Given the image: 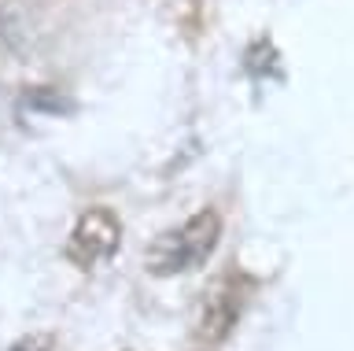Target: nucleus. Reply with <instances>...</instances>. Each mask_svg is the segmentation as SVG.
Returning a JSON list of instances; mask_svg holds the SVG:
<instances>
[{
	"instance_id": "obj_1",
	"label": "nucleus",
	"mask_w": 354,
	"mask_h": 351,
	"mask_svg": "<svg viewBox=\"0 0 354 351\" xmlns=\"http://www.w3.org/2000/svg\"><path fill=\"white\" fill-rule=\"evenodd\" d=\"M221 240V218L214 207L196 211L188 222H181L177 229H166L148 244L144 251V267L155 278H177V273H192L214 255Z\"/></svg>"
},
{
	"instance_id": "obj_2",
	"label": "nucleus",
	"mask_w": 354,
	"mask_h": 351,
	"mask_svg": "<svg viewBox=\"0 0 354 351\" xmlns=\"http://www.w3.org/2000/svg\"><path fill=\"white\" fill-rule=\"evenodd\" d=\"M122 244V222L111 207H88V211L74 222V233L66 240V259L77 270H93L107 262Z\"/></svg>"
},
{
	"instance_id": "obj_3",
	"label": "nucleus",
	"mask_w": 354,
	"mask_h": 351,
	"mask_svg": "<svg viewBox=\"0 0 354 351\" xmlns=\"http://www.w3.org/2000/svg\"><path fill=\"white\" fill-rule=\"evenodd\" d=\"M240 289H236V278H221L214 289L203 296L199 303V314H196V344L199 348H218L221 340L229 336V329L236 325L240 318Z\"/></svg>"
},
{
	"instance_id": "obj_4",
	"label": "nucleus",
	"mask_w": 354,
	"mask_h": 351,
	"mask_svg": "<svg viewBox=\"0 0 354 351\" xmlns=\"http://www.w3.org/2000/svg\"><path fill=\"white\" fill-rule=\"evenodd\" d=\"M22 107H33V111H52V115H59V111H71V100L66 96H59L55 89H30L26 96H22Z\"/></svg>"
},
{
	"instance_id": "obj_5",
	"label": "nucleus",
	"mask_w": 354,
	"mask_h": 351,
	"mask_svg": "<svg viewBox=\"0 0 354 351\" xmlns=\"http://www.w3.org/2000/svg\"><path fill=\"white\" fill-rule=\"evenodd\" d=\"M11 351H55V344L48 336H30V340H19Z\"/></svg>"
}]
</instances>
